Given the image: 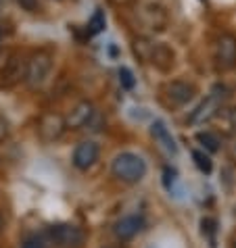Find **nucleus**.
Listing matches in <instances>:
<instances>
[{
    "instance_id": "obj_1",
    "label": "nucleus",
    "mask_w": 236,
    "mask_h": 248,
    "mask_svg": "<svg viewBox=\"0 0 236 248\" xmlns=\"http://www.w3.org/2000/svg\"><path fill=\"white\" fill-rule=\"evenodd\" d=\"M111 173L123 184H138L147 175V163L136 153H119L111 163Z\"/></svg>"
},
{
    "instance_id": "obj_2",
    "label": "nucleus",
    "mask_w": 236,
    "mask_h": 248,
    "mask_svg": "<svg viewBox=\"0 0 236 248\" xmlns=\"http://www.w3.org/2000/svg\"><path fill=\"white\" fill-rule=\"evenodd\" d=\"M226 98H228V88L221 86V84H215L211 88L209 96H207V98L190 113L188 123H190V125H203V123L215 119V117L219 115L221 108H224Z\"/></svg>"
},
{
    "instance_id": "obj_3",
    "label": "nucleus",
    "mask_w": 236,
    "mask_h": 248,
    "mask_svg": "<svg viewBox=\"0 0 236 248\" xmlns=\"http://www.w3.org/2000/svg\"><path fill=\"white\" fill-rule=\"evenodd\" d=\"M46 240L54 248H84L86 232L73 223H52L46 230Z\"/></svg>"
},
{
    "instance_id": "obj_4",
    "label": "nucleus",
    "mask_w": 236,
    "mask_h": 248,
    "mask_svg": "<svg viewBox=\"0 0 236 248\" xmlns=\"http://www.w3.org/2000/svg\"><path fill=\"white\" fill-rule=\"evenodd\" d=\"M27 75V59L19 50H13L0 67V90H13Z\"/></svg>"
},
{
    "instance_id": "obj_5",
    "label": "nucleus",
    "mask_w": 236,
    "mask_h": 248,
    "mask_svg": "<svg viewBox=\"0 0 236 248\" xmlns=\"http://www.w3.org/2000/svg\"><path fill=\"white\" fill-rule=\"evenodd\" d=\"M51 71H52V54L48 50H36L27 59V75H25L27 88L30 90H38L48 79Z\"/></svg>"
},
{
    "instance_id": "obj_6",
    "label": "nucleus",
    "mask_w": 236,
    "mask_h": 248,
    "mask_svg": "<svg viewBox=\"0 0 236 248\" xmlns=\"http://www.w3.org/2000/svg\"><path fill=\"white\" fill-rule=\"evenodd\" d=\"M213 61L218 71H232L236 69V36L224 31L213 42Z\"/></svg>"
},
{
    "instance_id": "obj_7",
    "label": "nucleus",
    "mask_w": 236,
    "mask_h": 248,
    "mask_svg": "<svg viewBox=\"0 0 236 248\" xmlns=\"http://www.w3.org/2000/svg\"><path fill=\"white\" fill-rule=\"evenodd\" d=\"M138 23L144 25L149 31H163L168 25V13L159 2H151V0H142L138 2L136 9Z\"/></svg>"
},
{
    "instance_id": "obj_8",
    "label": "nucleus",
    "mask_w": 236,
    "mask_h": 248,
    "mask_svg": "<svg viewBox=\"0 0 236 248\" xmlns=\"http://www.w3.org/2000/svg\"><path fill=\"white\" fill-rule=\"evenodd\" d=\"M194 94H197V88L190 81H184V79H173L163 86V98L168 102V107L171 108L188 105L194 98Z\"/></svg>"
},
{
    "instance_id": "obj_9",
    "label": "nucleus",
    "mask_w": 236,
    "mask_h": 248,
    "mask_svg": "<svg viewBox=\"0 0 236 248\" xmlns=\"http://www.w3.org/2000/svg\"><path fill=\"white\" fill-rule=\"evenodd\" d=\"M138 54H140L144 61H151V63L157 69H161V71H169V69L176 65V54L165 44H147V50H140Z\"/></svg>"
},
{
    "instance_id": "obj_10",
    "label": "nucleus",
    "mask_w": 236,
    "mask_h": 248,
    "mask_svg": "<svg viewBox=\"0 0 236 248\" xmlns=\"http://www.w3.org/2000/svg\"><path fill=\"white\" fill-rule=\"evenodd\" d=\"M65 129H67V123L63 117L57 113H46L40 117V121H38V136L48 144L57 142L59 138L63 136Z\"/></svg>"
},
{
    "instance_id": "obj_11",
    "label": "nucleus",
    "mask_w": 236,
    "mask_h": 248,
    "mask_svg": "<svg viewBox=\"0 0 236 248\" xmlns=\"http://www.w3.org/2000/svg\"><path fill=\"white\" fill-rule=\"evenodd\" d=\"M99 155H101V148L99 144L92 142V140H86V142H80L73 150V165L82 171L90 169L92 165L99 161Z\"/></svg>"
},
{
    "instance_id": "obj_12",
    "label": "nucleus",
    "mask_w": 236,
    "mask_h": 248,
    "mask_svg": "<svg viewBox=\"0 0 236 248\" xmlns=\"http://www.w3.org/2000/svg\"><path fill=\"white\" fill-rule=\"evenodd\" d=\"M142 227H144V219L140 215H126L119 221H115L113 233L119 242H128V240H132L142 232Z\"/></svg>"
},
{
    "instance_id": "obj_13",
    "label": "nucleus",
    "mask_w": 236,
    "mask_h": 248,
    "mask_svg": "<svg viewBox=\"0 0 236 248\" xmlns=\"http://www.w3.org/2000/svg\"><path fill=\"white\" fill-rule=\"evenodd\" d=\"M92 117H94V107L90 105L88 100H82V102H78V105L71 108V113L65 117L67 129H80V127H84V125H88V123H90Z\"/></svg>"
},
{
    "instance_id": "obj_14",
    "label": "nucleus",
    "mask_w": 236,
    "mask_h": 248,
    "mask_svg": "<svg viewBox=\"0 0 236 248\" xmlns=\"http://www.w3.org/2000/svg\"><path fill=\"white\" fill-rule=\"evenodd\" d=\"M151 136L155 138V142L161 146L165 153L171 155V156H176L178 155V144L176 140H173V136L169 134V129L165 127V123L163 121H152V125H151Z\"/></svg>"
},
{
    "instance_id": "obj_15",
    "label": "nucleus",
    "mask_w": 236,
    "mask_h": 248,
    "mask_svg": "<svg viewBox=\"0 0 236 248\" xmlns=\"http://www.w3.org/2000/svg\"><path fill=\"white\" fill-rule=\"evenodd\" d=\"M215 119H219L221 132L226 136H236V108H221Z\"/></svg>"
},
{
    "instance_id": "obj_16",
    "label": "nucleus",
    "mask_w": 236,
    "mask_h": 248,
    "mask_svg": "<svg viewBox=\"0 0 236 248\" xmlns=\"http://www.w3.org/2000/svg\"><path fill=\"white\" fill-rule=\"evenodd\" d=\"M197 142L203 146L205 150H209V153H218L219 150V136L213 134V132H199L197 134Z\"/></svg>"
},
{
    "instance_id": "obj_17",
    "label": "nucleus",
    "mask_w": 236,
    "mask_h": 248,
    "mask_svg": "<svg viewBox=\"0 0 236 248\" xmlns=\"http://www.w3.org/2000/svg\"><path fill=\"white\" fill-rule=\"evenodd\" d=\"M105 23H107L105 13H102L101 9H96L94 15L90 17V21H88V33H90V36H96V33H101L102 30H105Z\"/></svg>"
},
{
    "instance_id": "obj_18",
    "label": "nucleus",
    "mask_w": 236,
    "mask_h": 248,
    "mask_svg": "<svg viewBox=\"0 0 236 248\" xmlns=\"http://www.w3.org/2000/svg\"><path fill=\"white\" fill-rule=\"evenodd\" d=\"M215 232H218V221H215L213 217H203V219H201V233L209 238L211 246H215L213 244L215 242Z\"/></svg>"
},
{
    "instance_id": "obj_19",
    "label": "nucleus",
    "mask_w": 236,
    "mask_h": 248,
    "mask_svg": "<svg viewBox=\"0 0 236 248\" xmlns=\"http://www.w3.org/2000/svg\"><path fill=\"white\" fill-rule=\"evenodd\" d=\"M192 161L194 165L203 171V173H211V169H213V163H211V158L207 156L205 153H201V150H192Z\"/></svg>"
},
{
    "instance_id": "obj_20",
    "label": "nucleus",
    "mask_w": 236,
    "mask_h": 248,
    "mask_svg": "<svg viewBox=\"0 0 236 248\" xmlns=\"http://www.w3.org/2000/svg\"><path fill=\"white\" fill-rule=\"evenodd\" d=\"M119 84H121V88H126V90H132V88L136 86L134 73H132L128 67H121L119 69Z\"/></svg>"
},
{
    "instance_id": "obj_21",
    "label": "nucleus",
    "mask_w": 236,
    "mask_h": 248,
    "mask_svg": "<svg viewBox=\"0 0 236 248\" xmlns=\"http://www.w3.org/2000/svg\"><path fill=\"white\" fill-rule=\"evenodd\" d=\"M9 136H11V123L4 115H0V142L9 140Z\"/></svg>"
},
{
    "instance_id": "obj_22",
    "label": "nucleus",
    "mask_w": 236,
    "mask_h": 248,
    "mask_svg": "<svg viewBox=\"0 0 236 248\" xmlns=\"http://www.w3.org/2000/svg\"><path fill=\"white\" fill-rule=\"evenodd\" d=\"M17 4L21 6L23 11H27V13H38L40 11V2H38V0H17Z\"/></svg>"
},
{
    "instance_id": "obj_23",
    "label": "nucleus",
    "mask_w": 236,
    "mask_h": 248,
    "mask_svg": "<svg viewBox=\"0 0 236 248\" xmlns=\"http://www.w3.org/2000/svg\"><path fill=\"white\" fill-rule=\"evenodd\" d=\"M176 169H171V167H165V171H163V184H165V188L168 190H171V186H173V182H176Z\"/></svg>"
},
{
    "instance_id": "obj_24",
    "label": "nucleus",
    "mask_w": 236,
    "mask_h": 248,
    "mask_svg": "<svg viewBox=\"0 0 236 248\" xmlns=\"http://www.w3.org/2000/svg\"><path fill=\"white\" fill-rule=\"evenodd\" d=\"M21 248H44V242H42V238L32 236V238H27L25 242L21 244Z\"/></svg>"
},
{
    "instance_id": "obj_25",
    "label": "nucleus",
    "mask_w": 236,
    "mask_h": 248,
    "mask_svg": "<svg viewBox=\"0 0 236 248\" xmlns=\"http://www.w3.org/2000/svg\"><path fill=\"white\" fill-rule=\"evenodd\" d=\"M4 225H6V217H4V213L0 211V232L4 230Z\"/></svg>"
},
{
    "instance_id": "obj_26",
    "label": "nucleus",
    "mask_w": 236,
    "mask_h": 248,
    "mask_svg": "<svg viewBox=\"0 0 236 248\" xmlns=\"http://www.w3.org/2000/svg\"><path fill=\"white\" fill-rule=\"evenodd\" d=\"M230 158L236 161V144H232V148H230Z\"/></svg>"
},
{
    "instance_id": "obj_27",
    "label": "nucleus",
    "mask_w": 236,
    "mask_h": 248,
    "mask_svg": "<svg viewBox=\"0 0 236 248\" xmlns=\"http://www.w3.org/2000/svg\"><path fill=\"white\" fill-rule=\"evenodd\" d=\"M230 248H236V233H234L232 240H230Z\"/></svg>"
},
{
    "instance_id": "obj_28",
    "label": "nucleus",
    "mask_w": 236,
    "mask_h": 248,
    "mask_svg": "<svg viewBox=\"0 0 236 248\" xmlns=\"http://www.w3.org/2000/svg\"><path fill=\"white\" fill-rule=\"evenodd\" d=\"M102 248H121V246H113V244H111V246H102Z\"/></svg>"
},
{
    "instance_id": "obj_29",
    "label": "nucleus",
    "mask_w": 236,
    "mask_h": 248,
    "mask_svg": "<svg viewBox=\"0 0 236 248\" xmlns=\"http://www.w3.org/2000/svg\"><path fill=\"white\" fill-rule=\"evenodd\" d=\"M0 48H2V33H0Z\"/></svg>"
},
{
    "instance_id": "obj_30",
    "label": "nucleus",
    "mask_w": 236,
    "mask_h": 248,
    "mask_svg": "<svg viewBox=\"0 0 236 248\" xmlns=\"http://www.w3.org/2000/svg\"><path fill=\"white\" fill-rule=\"evenodd\" d=\"M0 2H6V0H0Z\"/></svg>"
}]
</instances>
